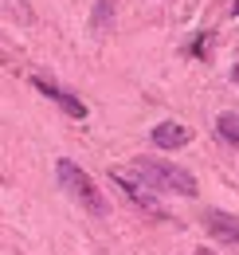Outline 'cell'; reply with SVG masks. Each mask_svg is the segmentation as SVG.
Masks as SVG:
<instances>
[{
	"mask_svg": "<svg viewBox=\"0 0 239 255\" xmlns=\"http://www.w3.org/2000/svg\"><path fill=\"white\" fill-rule=\"evenodd\" d=\"M133 173L157 192H177V196H196V177L188 169H180L173 161H157V157H137Z\"/></svg>",
	"mask_w": 239,
	"mask_h": 255,
	"instance_id": "obj_2",
	"label": "cell"
},
{
	"mask_svg": "<svg viewBox=\"0 0 239 255\" xmlns=\"http://www.w3.org/2000/svg\"><path fill=\"white\" fill-rule=\"evenodd\" d=\"M149 137H153V145H157V149H180V145H188V141H192V129L180 126V122H161Z\"/></svg>",
	"mask_w": 239,
	"mask_h": 255,
	"instance_id": "obj_6",
	"label": "cell"
},
{
	"mask_svg": "<svg viewBox=\"0 0 239 255\" xmlns=\"http://www.w3.org/2000/svg\"><path fill=\"white\" fill-rule=\"evenodd\" d=\"M216 133H220L228 145H236V149H239V114H220V122H216Z\"/></svg>",
	"mask_w": 239,
	"mask_h": 255,
	"instance_id": "obj_7",
	"label": "cell"
},
{
	"mask_svg": "<svg viewBox=\"0 0 239 255\" xmlns=\"http://www.w3.org/2000/svg\"><path fill=\"white\" fill-rule=\"evenodd\" d=\"M55 173H59V185L67 196H75V204L87 212V216H106L110 212V204H106V192L98 189L94 181H90L87 169H79L71 157H63L59 165H55Z\"/></svg>",
	"mask_w": 239,
	"mask_h": 255,
	"instance_id": "obj_1",
	"label": "cell"
},
{
	"mask_svg": "<svg viewBox=\"0 0 239 255\" xmlns=\"http://www.w3.org/2000/svg\"><path fill=\"white\" fill-rule=\"evenodd\" d=\"M204 228H208L220 244H239V220L232 216V212L208 208V212H204Z\"/></svg>",
	"mask_w": 239,
	"mask_h": 255,
	"instance_id": "obj_5",
	"label": "cell"
},
{
	"mask_svg": "<svg viewBox=\"0 0 239 255\" xmlns=\"http://www.w3.org/2000/svg\"><path fill=\"white\" fill-rule=\"evenodd\" d=\"M196 255H212V252H208V248H200V252H196Z\"/></svg>",
	"mask_w": 239,
	"mask_h": 255,
	"instance_id": "obj_12",
	"label": "cell"
},
{
	"mask_svg": "<svg viewBox=\"0 0 239 255\" xmlns=\"http://www.w3.org/2000/svg\"><path fill=\"white\" fill-rule=\"evenodd\" d=\"M232 83H239V63H236V67H232Z\"/></svg>",
	"mask_w": 239,
	"mask_h": 255,
	"instance_id": "obj_10",
	"label": "cell"
},
{
	"mask_svg": "<svg viewBox=\"0 0 239 255\" xmlns=\"http://www.w3.org/2000/svg\"><path fill=\"white\" fill-rule=\"evenodd\" d=\"M110 8H114V0H98V8H94V28L102 32V20L110 24Z\"/></svg>",
	"mask_w": 239,
	"mask_h": 255,
	"instance_id": "obj_9",
	"label": "cell"
},
{
	"mask_svg": "<svg viewBox=\"0 0 239 255\" xmlns=\"http://www.w3.org/2000/svg\"><path fill=\"white\" fill-rule=\"evenodd\" d=\"M232 16H239V0H236V4H232Z\"/></svg>",
	"mask_w": 239,
	"mask_h": 255,
	"instance_id": "obj_11",
	"label": "cell"
},
{
	"mask_svg": "<svg viewBox=\"0 0 239 255\" xmlns=\"http://www.w3.org/2000/svg\"><path fill=\"white\" fill-rule=\"evenodd\" d=\"M31 87H35L39 95H47V98H51V102L63 110V114H71V118H87V102H83V98H75L71 91H63V87H55L51 79L35 75V79H31Z\"/></svg>",
	"mask_w": 239,
	"mask_h": 255,
	"instance_id": "obj_3",
	"label": "cell"
},
{
	"mask_svg": "<svg viewBox=\"0 0 239 255\" xmlns=\"http://www.w3.org/2000/svg\"><path fill=\"white\" fill-rule=\"evenodd\" d=\"M114 185H118V189L129 196V204H137L145 216H153V220H165V208H161V200H157V196H153L145 185H137V181L121 177V173H114Z\"/></svg>",
	"mask_w": 239,
	"mask_h": 255,
	"instance_id": "obj_4",
	"label": "cell"
},
{
	"mask_svg": "<svg viewBox=\"0 0 239 255\" xmlns=\"http://www.w3.org/2000/svg\"><path fill=\"white\" fill-rule=\"evenodd\" d=\"M184 51H188L192 59H208V51H212V35H208V32H204V35H196V39H192V43H188Z\"/></svg>",
	"mask_w": 239,
	"mask_h": 255,
	"instance_id": "obj_8",
	"label": "cell"
}]
</instances>
